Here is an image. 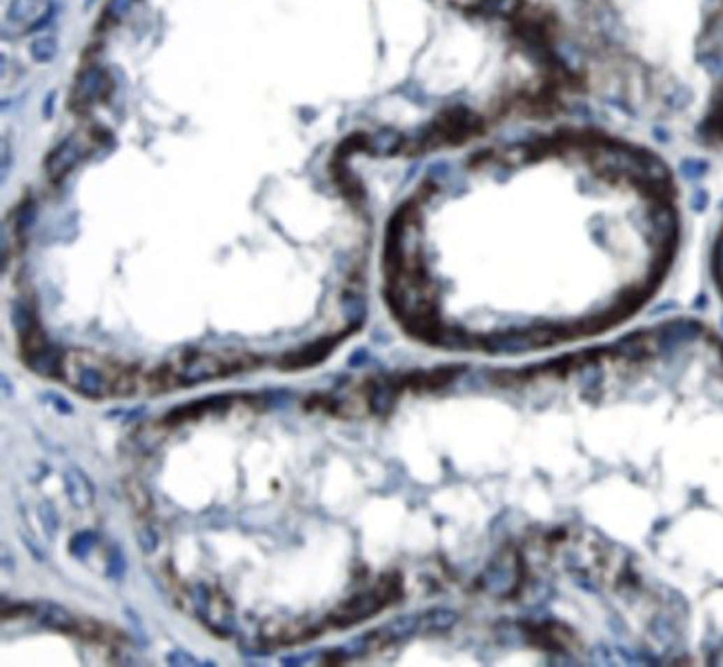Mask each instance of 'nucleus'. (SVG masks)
Segmentation results:
<instances>
[{"label":"nucleus","mask_w":723,"mask_h":667,"mask_svg":"<svg viewBox=\"0 0 723 667\" xmlns=\"http://www.w3.org/2000/svg\"><path fill=\"white\" fill-rule=\"evenodd\" d=\"M82 156V142L78 136H67L60 140L56 147L47 154L45 159V172L54 183L63 180L71 169H74Z\"/></svg>","instance_id":"nucleus-1"},{"label":"nucleus","mask_w":723,"mask_h":667,"mask_svg":"<svg viewBox=\"0 0 723 667\" xmlns=\"http://www.w3.org/2000/svg\"><path fill=\"white\" fill-rule=\"evenodd\" d=\"M110 87V78L103 67H87L85 71H80L76 82H74V94H71V103L80 107H87L96 103L101 96Z\"/></svg>","instance_id":"nucleus-2"},{"label":"nucleus","mask_w":723,"mask_h":667,"mask_svg":"<svg viewBox=\"0 0 723 667\" xmlns=\"http://www.w3.org/2000/svg\"><path fill=\"white\" fill-rule=\"evenodd\" d=\"M336 341L334 338H321V341L316 343H309L305 347H300L296 351H292V354H285L281 360H279V365L283 369H300V367H312V365H316V362L325 360V356L330 354V351L334 349Z\"/></svg>","instance_id":"nucleus-3"},{"label":"nucleus","mask_w":723,"mask_h":667,"mask_svg":"<svg viewBox=\"0 0 723 667\" xmlns=\"http://www.w3.org/2000/svg\"><path fill=\"white\" fill-rule=\"evenodd\" d=\"M65 492L67 499L74 507H89L94 503V485L87 478V474L78 467H67L65 469Z\"/></svg>","instance_id":"nucleus-4"},{"label":"nucleus","mask_w":723,"mask_h":667,"mask_svg":"<svg viewBox=\"0 0 723 667\" xmlns=\"http://www.w3.org/2000/svg\"><path fill=\"white\" fill-rule=\"evenodd\" d=\"M25 362L38 376H56L60 374V367H63V356H60V351L54 345L47 343L25 354Z\"/></svg>","instance_id":"nucleus-5"},{"label":"nucleus","mask_w":723,"mask_h":667,"mask_svg":"<svg viewBox=\"0 0 723 667\" xmlns=\"http://www.w3.org/2000/svg\"><path fill=\"white\" fill-rule=\"evenodd\" d=\"M36 616H38V621L45 627L56 629V632L71 634V632H76V627H78L76 618L56 603H41L38 610H36Z\"/></svg>","instance_id":"nucleus-6"},{"label":"nucleus","mask_w":723,"mask_h":667,"mask_svg":"<svg viewBox=\"0 0 723 667\" xmlns=\"http://www.w3.org/2000/svg\"><path fill=\"white\" fill-rule=\"evenodd\" d=\"M76 387L80 390V394H85L89 398H101L110 392V383H107L105 374L96 367H80Z\"/></svg>","instance_id":"nucleus-7"},{"label":"nucleus","mask_w":723,"mask_h":667,"mask_svg":"<svg viewBox=\"0 0 723 667\" xmlns=\"http://www.w3.org/2000/svg\"><path fill=\"white\" fill-rule=\"evenodd\" d=\"M47 9V0H11L7 7V20L9 22H31L34 18H41Z\"/></svg>","instance_id":"nucleus-8"},{"label":"nucleus","mask_w":723,"mask_h":667,"mask_svg":"<svg viewBox=\"0 0 723 667\" xmlns=\"http://www.w3.org/2000/svg\"><path fill=\"white\" fill-rule=\"evenodd\" d=\"M29 56H31L34 63H38V65L52 63V60L58 56V41H56V36L43 34V36H38V38H34L31 45H29Z\"/></svg>","instance_id":"nucleus-9"},{"label":"nucleus","mask_w":723,"mask_h":667,"mask_svg":"<svg viewBox=\"0 0 723 667\" xmlns=\"http://www.w3.org/2000/svg\"><path fill=\"white\" fill-rule=\"evenodd\" d=\"M9 314H11V323H14V327H16V332H18L20 338L25 336V334H29V332L34 330V327H36V321H34V316H31L29 307L22 305L20 300L11 302V311H9Z\"/></svg>","instance_id":"nucleus-10"},{"label":"nucleus","mask_w":723,"mask_h":667,"mask_svg":"<svg viewBox=\"0 0 723 667\" xmlns=\"http://www.w3.org/2000/svg\"><path fill=\"white\" fill-rule=\"evenodd\" d=\"M36 218H38V210H36V203L25 200V203H22L20 207L16 210V216H14L16 234H18V236H25V234L29 232V229L34 227Z\"/></svg>","instance_id":"nucleus-11"},{"label":"nucleus","mask_w":723,"mask_h":667,"mask_svg":"<svg viewBox=\"0 0 723 667\" xmlns=\"http://www.w3.org/2000/svg\"><path fill=\"white\" fill-rule=\"evenodd\" d=\"M38 520H41L43 532L50 538H54L56 534H58V527H60V518H58V512H56V505L52 501H43L38 505Z\"/></svg>","instance_id":"nucleus-12"},{"label":"nucleus","mask_w":723,"mask_h":667,"mask_svg":"<svg viewBox=\"0 0 723 667\" xmlns=\"http://www.w3.org/2000/svg\"><path fill=\"white\" fill-rule=\"evenodd\" d=\"M421 618H423V625H428L432 629H439V632L454 627L456 621H459V616H456L454 612H450V610H432L430 614L421 616Z\"/></svg>","instance_id":"nucleus-13"},{"label":"nucleus","mask_w":723,"mask_h":667,"mask_svg":"<svg viewBox=\"0 0 723 667\" xmlns=\"http://www.w3.org/2000/svg\"><path fill=\"white\" fill-rule=\"evenodd\" d=\"M96 534L94 532H78L71 536L69 541V552L71 556H76V559H85V556L94 550V545H96Z\"/></svg>","instance_id":"nucleus-14"},{"label":"nucleus","mask_w":723,"mask_h":667,"mask_svg":"<svg viewBox=\"0 0 723 667\" xmlns=\"http://www.w3.org/2000/svg\"><path fill=\"white\" fill-rule=\"evenodd\" d=\"M372 149L377 154H394L401 145V136L396 131H379L374 138H372Z\"/></svg>","instance_id":"nucleus-15"},{"label":"nucleus","mask_w":723,"mask_h":667,"mask_svg":"<svg viewBox=\"0 0 723 667\" xmlns=\"http://www.w3.org/2000/svg\"><path fill=\"white\" fill-rule=\"evenodd\" d=\"M125 569H127L125 554L120 552V550H112V552H110V559H107V576L114 578V580H118V578L125 576Z\"/></svg>","instance_id":"nucleus-16"},{"label":"nucleus","mask_w":723,"mask_h":667,"mask_svg":"<svg viewBox=\"0 0 723 667\" xmlns=\"http://www.w3.org/2000/svg\"><path fill=\"white\" fill-rule=\"evenodd\" d=\"M136 538L143 554H154V550L159 548V536H156V532L152 527H140Z\"/></svg>","instance_id":"nucleus-17"},{"label":"nucleus","mask_w":723,"mask_h":667,"mask_svg":"<svg viewBox=\"0 0 723 667\" xmlns=\"http://www.w3.org/2000/svg\"><path fill=\"white\" fill-rule=\"evenodd\" d=\"M134 3L136 0H110V5H107V18H114V20L123 18Z\"/></svg>","instance_id":"nucleus-18"},{"label":"nucleus","mask_w":723,"mask_h":667,"mask_svg":"<svg viewBox=\"0 0 723 667\" xmlns=\"http://www.w3.org/2000/svg\"><path fill=\"white\" fill-rule=\"evenodd\" d=\"M167 663L170 665H198V661L183 650H174V652L167 654Z\"/></svg>","instance_id":"nucleus-19"},{"label":"nucleus","mask_w":723,"mask_h":667,"mask_svg":"<svg viewBox=\"0 0 723 667\" xmlns=\"http://www.w3.org/2000/svg\"><path fill=\"white\" fill-rule=\"evenodd\" d=\"M47 398H50V403L60 411V414H71V411H74V407H71V403H69V400H65L63 396H56V394H50V396H47Z\"/></svg>","instance_id":"nucleus-20"},{"label":"nucleus","mask_w":723,"mask_h":667,"mask_svg":"<svg viewBox=\"0 0 723 667\" xmlns=\"http://www.w3.org/2000/svg\"><path fill=\"white\" fill-rule=\"evenodd\" d=\"M54 103H56V91H50V96L43 103V118H52L54 116Z\"/></svg>","instance_id":"nucleus-21"},{"label":"nucleus","mask_w":723,"mask_h":667,"mask_svg":"<svg viewBox=\"0 0 723 667\" xmlns=\"http://www.w3.org/2000/svg\"><path fill=\"white\" fill-rule=\"evenodd\" d=\"M22 543H25V545H27V550H29V552L34 554V559H36V561H45V556L41 554V548H38V545H36V543H34L31 538H27V536H22Z\"/></svg>","instance_id":"nucleus-22"},{"label":"nucleus","mask_w":723,"mask_h":667,"mask_svg":"<svg viewBox=\"0 0 723 667\" xmlns=\"http://www.w3.org/2000/svg\"><path fill=\"white\" fill-rule=\"evenodd\" d=\"M7 169H9V145L7 140H3V178L7 176Z\"/></svg>","instance_id":"nucleus-23"},{"label":"nucleus","mask_w":723,"mask_h":667,"mask_svg":"<svg viewBox=\"0 0 723 667\" xmlns=\"http://www.w3.org/2000/svg\"><path fill=\"white\" fill-rule=\"evenodd\" d=\"M94 3H96V0H87V3H85V9H89V7H92Z\"/></svg>","instance_id":"nucleus-24"}]
</instances>
